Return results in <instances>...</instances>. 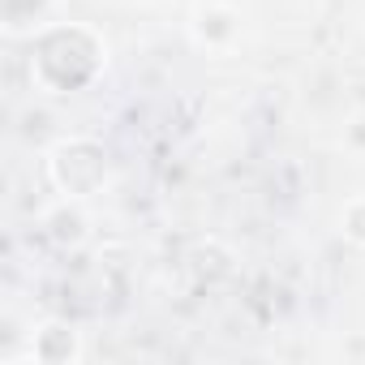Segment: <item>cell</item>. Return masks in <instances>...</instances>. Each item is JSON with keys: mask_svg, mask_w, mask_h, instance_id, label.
Listing matches in <instances>:
<instances>
[{"mask_svg": "<svg viewBox=\"0 0 365 365\" xmlns=\"http://www.w3.org/2000/svg\"><path fill=\"white\" fill-rule=\"evenodd\" d=\"M344 232H348L356 245H365V202H352V207H348V215H344Z\"/></svg>", "mask_w": 365, "mask_h": 365, "instance_id": "cell-1", "label": "cell"}]
</instances>
